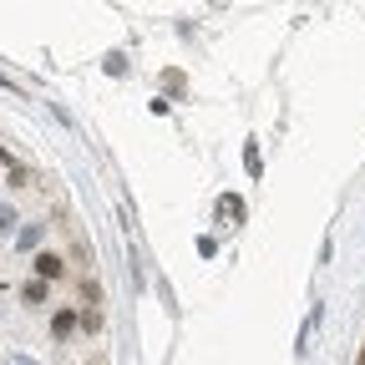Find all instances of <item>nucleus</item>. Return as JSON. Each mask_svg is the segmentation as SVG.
<instances>
[{
    "label": "nucleus",
    "instance_id": "nucleus-1",
    "mask_svg": "<svg viewBox=\"0 0 365 365\" xmlns=\"http://www.w3.org/2000/svg\"><path fill=\"white\" fill-rule=\"evenodd\" d=\"M213 213H218V223H223V228H239V223L249 218V208H244V198H239V193H223V198L213 203Z\"/></svg>",
    "mask_w": 365,
    "mask_h": 365
},
{
    "label": "nucleus",
    "instance_id": "nucleus-2",
    "mask_svg": "<svg viewBox=\"0 0 365 365\" xmlns=\"http://www.w3.org/2000/svg\"><path fill=\"white\" fill-rule=\"evenodd\" d=\"M31 269H36V279H41V284H51V279H61V274H66V259H61V254H46V249H41V254L31 259Z\"/></svg>",
    "mask_w": 365,
    "mask_h": 365
},
{
    "label": "nucleus",
    "instance_id": "nucleus-3",
    "mask_svg": "<svg viewBox=\"0 0 365 365\" xmlns=\"http://www.w3.org/2000/svg\"><path fill=\"white\" fill-rule=\"evenodd\" d=\"M76 325H81V309H71V304L51 314V335H56V340H71V335H76Z\"/></svg>",
    "mask_w": 365,
    "mask_h": 365
},
{
    "label": "nucleus",
    "instance_id": "nucleus-4",
    "mask_svg": "<svg viewBox=\"0 0 365 365\" xmlns=\"http://www.w3.org/2000/svg\"><path fill=\"white\" fill-rule=\"evenodd\" d=\"M46 299H51V284H41V279H31V284H21V304H31V309H41Z\"/></svg>",
    "mask_w": 365,
    "mask_h": 365
},
{
    "label": "nucleus",
    "instance_id": "nucleus-5",
    "mask_svg": "<svg viewBox=\"0 0 365 365\" xmlns=\"http://www.w3.org/2000/svg\"><path fill=\"white\" fill-rule=\"evenodd\" d=\"M319 319H325V304H314V309H309L304 330H299V350H309V340H314V330H319Z\"/></svg>",
    "mask_w": 365,
    "mask_h": 365
},
{
    "label": "nucleus",
    "instance_id": "nucleus-6",
    "mask_svg": "<svg viewBox=\"0 0 365 365\" xmlns=\"http://www.w3.org/2000/svg\"><path fill=\"white\" fill-rule=\"evenodd\" d=\"M41 234H46V223H26L21 234H16V244H21V249H36V244H41Z\"/></svg>",
    "mask_w": 365,
    "mask_h": 365
},
{
    "label": "nucleus",
    "instance_id": "nucleus-7",
    "mask_svg": "<svg viewBox=\"0 0 365 365\" xmlns=\"http://www.w3.org/2000/svg\"><path fill=\"white\" fill-rule=\"evenodd\" d=\"M16 223H21L16 208H11V203H0V234H16Z\"/></svg>",
    "mask_w": 365,
    "mask_h": 365
},
{
    "label": "nucleus",
    "instance_id": "nucleus-8",
    "mask_svg": "<svg viewBox=\"0 0 365 365\" xmlns=\"http://www.w3.org/2000/svg\"><path fill=\"white\" fill-rule=\"evenodd\" d=\"M107 71L112 76H127V56H107Z\"/></svg>",
    "mask_w": 365,
    "mask_h": 365
},
{
    "label": "nucleus",
    "instance_id": "nucleus-9",
    "mask_svg": "<svg viewBox=\"0 0 365 365\" xmlns=\"http://www.w3.org/2000/svg\"><path fill=\"white\" fill-rule=\"evenodd\" d=\"M6 365H41V360H31V355H6Z\"/></svg>",
    "mask_w": 365,
    "mask_h": 365
},
{
    "label": "nucleus",
    "instance_id": "nucleus-10",
    "mask_svg": "<svg viewBox=\"0 0 365 365\" xmlns=\"http://www.w3.org/2000/svg\"><path fill=\"white\" fill-rule=\"evenodd\" d=\"M355 365H365V345H360V355H355Z\"/></svg>",
    "mask_w": 365,
    "mask_h": 365
}]
</instances>
